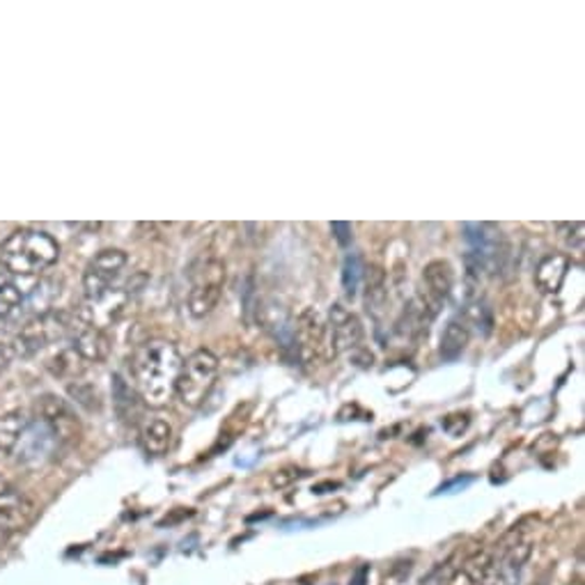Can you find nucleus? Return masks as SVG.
Instances as JSON below:
<instances>
[{
    "label": "nucleus",
    "instance_id": "obj_1",
    "mask_svg": "<svg viewBox=\"0 0 585 585\" xmlns=\"http://www.w3.org/2000/svg\"><path fill=\"white\" fill-rule=\"evenodd\" d=\"M181 360L185 358L177 345L166 338H152L138 345L131 358V372L138 395L148 407L161 409L173 399Z\"/></svg>",
    "mask_w": 585,
    "mask_h": 585
},
{
    "label": "nucleus",
    "instance_id": "obj_2",
    "mask_svg": "<svg viewBox=\"0 0 585 585\" xmlns=\"http://www.w3.org/2000/svg\"><path fill=\"white\" fill-rule=\"evenodd\" d=\"M60 257V244L35 228L14 230L0 246V265H5L14 276H35L53 267Z\"/></svg>",
    "mask_w": 585,
    "mask_h": 585
},
{
    "label": "nucleus",
    "instance_id": "obj_3",
    "mask_svg": "<svg viewBox=\"0 0 585 585\" xmlns=\"http://www.w3.org/2000/svg\"><path fill=\"white\" fill-rule=\"evenodd\" d=\"M218 377V358L209 349H198L187 360H181V368L175 381V395L189 409L205 405Z\"/></svg>",
    "mask_w": 585,
    "mask_h": 585
},
{
    "label": "nucleus",
    "instance_id": "obj_4",
    "mask_svg": "<svg viewBox=\"0 0 585 585\" xmlns=\"http://www.w3.org/2000/svg\"><path fill=\"white\" fill-rule=\"evenodd\" d=\"M529 558L531 544L523 539L519 529H512L500 537L496 551L489 554V564L480 578V585H517Z\"/></svg>",
    "mask_w": 585,
    "mask_h": 585
},
{
    "label": "nucleus",
    "instance_id": "obj_5",
    "mask_svg": "<svg viewBox=\"0 0 585 585\" xmlns=\"http://www.w3.org/2000/svg\"><path fill=\"white\" fill-rule=\"evenodd\" d=\"M127 267V253L119 249H106L97 253L84 274V292L86 304H94V301L104 298L109 292H113V282L119 278V274Z\"/></svg>",
    "mask_w": 585,
    "mask_h": 585
},
{
    "label": "nucleus",
    "instance_id": "obj_6",
    "mask_svg": "<svg viewBox=\"0 0 585 585\" xmlns=\"http://www.w3.org/2000/svg\"><path fill=\"white\" fill-rule=\"evenodd\" d=\"M463 241L469 244V253L480 259V265L487 274H496L510 251L500 228L492 224H467L463 226Z\"/></svg>",
    "mask_w": 585,
    "mask_h": 585
},
{
    "label": "nucleus",
    "instance_id": "obj_7",
    "mask_svg": "<svg viewBox=\"0 0 585 585\" xmlns=\"http://www.w3.org/2000/svg\"><path fill=\"white\" fill-rule=\"evenodd\" d=\"M226 282V265L220 259H207L193 276V290L189 292V313L195 319L207 317L220 301Z\"/></svg>",
    "mask_w": 585,
    "mask_h": 585
},
{
    "label": "nucleus",
    "instance_id": "obj_8",
    "mask_svg": "<svg viewBox=\"0 0 585 585\" xmlns=\"http://www.w3.org/2000/svg\"><path fill=\"white\" fill-rule=\"evenodd\" d=\"M329 331H331V349L333 354L356 352L363 345V325L360 319L349 313L345 306L335 304L329 310Z\"/></svg>",
    "mask_w": 585,
    "mask_h": 585
},
{
    "label": "nucleus",
    "instance_id": "obj_9",
    "mask_svg": "<svg viewBox=\"0 0 585 585\" xmlns=\"http://www.w3.org/2000/svg\"><path fill=\"white\" fill-rule=\"evenodd\" d=\"M72 352L88 363H99L104 360L111 352V342L104 335L102 329H97L92 325H86L84 319H78L72 329Z\"/></svg>",
    "mask_w": 585,
    "mask_h": 585
},
{
    "label": "nucleus",
    "instance_id": "obj_10",
    "mask_svg": "<svg viewBox=\"0 0 585 585\" xmlns=\"http://www.w3.org/2000/svg\"><path fill=\"white\" fill-rule=\"evenodd\" d=\"M35 519V503L16 487L0 500V535L24 531Z\"/></svg>",
    "mask_w": 585,
    "mask_h": 585
},
{
    "label": "nucleus",
    "instance_id": "obj_11",
    "mask_svg": "<svg viewBox=\"0 0 585 585\" xmlns=\"http://www.w3.org/2000/svg\"><path fill=\"white\" fill-rule=\"evenodd\" d=\"M35 416H39L42 420H47L49 425L63 436V441H69L76 430H78V422H76V416L72 414V409L67 407L65 399L60 397H53V395H47L37 402L35 407Z\"/></svg>",
    "mask_w": 585,
    "mask_h": 585
},
{
    "label": "nucleus",
    "instance_id": "obj_12",
    "mask_svg": "<svg viewBox=\"0 0 585 585\" xmlns=\"http://www.w3.org/2000/svg\"><path fill=\"white\" fill-rule=\"evenodd\" d=\"M570 271V257L564 253H549L539 259V265L535 269V282L544 294H556L560 292L564 278Z\"/></svg>",
    "mask_w": 585,
    "mask_h": 585
},
{
    "label": "nucleus",
    "instance_id": "obj_13",
    "mask_svg": "<svg viewBox=\"0 0 585 585\" xmlns=\"http://www.w3.org/2000/svg\"><path fill=\"white\" fill-rule=\"evenodd\" d=\"M24 301L26 296L16 285V276L5 265H0V319H16L24 313Z\"/></svg>",
    "mask_w": 585,
    "mask_h": 585
},
{
    "label": "nucleus",
    "instance_id": "obj_14",
    "mask_svg": "<svg viewBox=\"0 0 585 585\" xmlns=\"http://www.w3.org/2000/svg\"><path fill=\"white\" fill-rule=\"evenodd\" d=\"M422 280H425L432 304L438 306L441 301H446L450 296V292H453V282H455L453 267L448 265V262L434 259L425 267V271H422Z\"/></svg>",
    "mask_w": 585,
    "mask_h": 585
},
{
    "label": "nucleus",
    "instance_id": "obj_15",
    "mask_svg": "<svg viewBox=\"0 0 585 585\" xmlns=\"http://www.w3.org/2000/svg\"><path fill=\"white\" fill-rule=\"evenodd\" d=\"M170 443H173V428L166 420H161V418L148 420L143 430H140V446H143V450L152 457L166 455Z\"/></svg>",
    "mask_w": 585,
    "mask_h": 585
},
{
    "label": "nucleus",
    "instance_id": "obj_16",
    "mask_svg": "<svg viewBox=\"0 0 585 585\" xmlns=\"http://www.w3.org/2000/svg\"><path fill=\"white\" fill-rule=\"evenodd\" d=\"M469 338H471V329L467 327V321L463 319L448 321V327L441 333V345H438L441 358L457 360L463 354V349H467Z\"/></svg>",
    "mask_w": 585,
    "mask_h": 585
},
{
    "label": "nucleus",
    "instance_id": "obj_17",
    "mask_svg": "<svg viewBox=\"0 0 585 585\" xmlns=\"http://www.w3.org/2000/svg\"><path fill=\"white\" fill-rule=\"evenodd\" d=\"M28 418L24 411H10L0 416V453L14 455L18 448V441L24 436L28 425Z\"/></svg>",
    "mask_w": 585,
    "mask_h": 585
},
{
    "label": "nucleus",
    "instance_id": "obj_18",
    "mask_svg": "<svg viewBox=\"0 0 585 585\" xmlns=\"http://www.w3.org/2000/svg\"><path fill=\"white\" fill-rule=\"evenodd\" d=\"M58 294H60V282H55L51 278L39 280L37 285L33 288V292L28 294V298L24 301V308H30L35 317L47 315V313H51V306H53Z\"/></svg>",
    "mask_w": 585,
    "mask_h": 585
},
{
    "label": "nucleus",
    "instance_id": "obj_19",
    "mask_svg": "<svg viewBox=\"0 0 585 585\" xmlns=\"http://www.w3.org/2000/svg\"><path fill=\"white\" fill-rule=\"evenodd\" d=\"M487 564H489V554L480 551L463 562L461 568L448 578L446 585H480V578L484 570H487Z\"/></svg>",
    "mask_w": 585,
    "mask_h": 585
},
{
    "label": "nucleus",
    "instance_id": "obj_20",
    "mask_svg": "<svg viewBox=\"0 0 585 585\" xmlns=\"http://www.w3.org/2000/svg\"><path fill=\"white\" fill-rule=\"evenodd\" d=\"M386 306V280L379 267L368 271V290H366V308L370 315H379V310Z\"/></svg>",
    "mask_w": 585,
    "mask_h": 585
},
{
    "label": "nucleus",
    "instance_id": "obj_21",
    "mask_svg": "<svg viewBox=\"0 0 585 585\" xmlns=\"http://www.w3.org/2000/svg\"><path fill=\"white\" fill-rule=\"evenodd\" d=\"M363 280V262L356 253H347L345 262H342V290L349 298L358 294V285Z\"/></svg>",
    "mask_w": 585,
    "mask_h": 585
},
{
    "label": "nucleus",
    "instance_id": "obj_22",
    "mask_svg": "<svg viewBox=\"0 0 585 585\" xmlns=\"http://www.w3.org/2000/svg\"><path fill=\"white\" fill-rule=\"evenodd\" d=\"M463 321H467V327H475L478 333L482 335H489L492 333V327H494V319H492V310L480 304V301H475V304L467 306V310H463Z\"/></svg>",
    "mask_w": 585,
    "mask_h": 585
},
{
    "label": "nucleus",
    "instance_id": "obj_23",
    "mask_svg": "<svg viewBox=\"0 0 585 585\" xmlns=\"http://www.w3.org/2000/svg\"><path fill=\"white\" fill-rule=\"evenodd\" d=\"M560 230H564L568 234H564V241L576 251L583 249V224H564L560 226Z\"/></svg>",
    "mask_w": 585,
    "mask_h": 585
},
{
    "label": "nucleus",
    "instance_id": "obj_24",
    "mask_svg": "<svg viewBox=\"0 0 585 585\" xmlns=\"http://www.w3.org/2000/svg\"><path fill=\"white\" fill-rule=\"evenodd\" d=\"M331 232L342 249H347L352 244V226L345 224V220H335V224H331Z\"/></svg>",
    "mask_w": 585,
    "mask_h": 585
},
{
    "label": "nucleus",
    "instance_id": "obj_25",
    "mask_svg": "<svg viewBox=\"0 0 585 585\" xmlns=\"http://www.w3.org/2000/svg\"><path fill=\"white\" fill-rule=\"evenodd\" d=\"M301 475H304V473H301L298 469H294V467H288V469H282V471H278L276 475H274V487H288V484H292L294 480H298Z\"/></svg>",
    "mask_w": 585,
    "mask_h": 585
},
{
    "label": "nucleus",
    "instance_id": "obj_26",
    "mask_svg": "<svg viewBox=\"0 0 585 585\" xmlns=\"http://www.w3.org/2000/svg\"><path fill=\"white\" fill-rule=\"evenodd\" d=\"M16 358L12 345H5V342H0V374H3L8 368H10V363Z\"/></svg>",
    "mask_w": 585,
    "mask_h": 585
},
{
    "label": "nucleus",
    "instance_id": "obj_27",
    "mask_svg": "<svg viewBox=\"0 0 585 585\" xmlns=\"http://www.w3.org/2000/svg\"><path fill=\"white\" fill-rule=\"evenodd\" d=\"M12 489H14L12 484H10V482H8L3 475H0V500H3V498H5V496L12 492Z\"/></svg>",
    "mask_w": 585,
    "mask_h": 585
},
{
    "label": "nucleus",
    "instance_id": "obj_28",
    "mask_svg": "<svg viewBox=\"0 0 585 585\" xmlns=\"http://www.w3.org/2000/svg\"><path fill=\"white\" fill-rule=\"evenodd\" d=\"M568 585H583V581H581V578H574V581H570Z\"/></svg>",
    "mask_w": 585,
    "mask_h": 585
}]
</instances>
